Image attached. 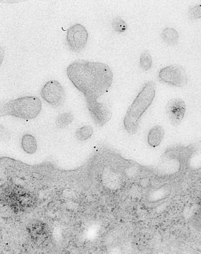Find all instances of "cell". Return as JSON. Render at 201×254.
I'll use <instances>...</instances> for the list:
<instances>
[{"instance_id":"cell-14","label":"cell","mask_w":201,"mask_h":254,"mask_svg":"<svg viewBox=\"0 0 201 254\" xmlns=\"http://www.w3.org/2000/svg\"><path fill=\"white\" fill-rule=\"evenodd\" d=\"M189 18L191 20H196L201 18V3L191 8L188 13Z\"/></svg>"},{"instance_id":"cell-13","label":"cell","mask_w":201,"mask_h":254,"mask_svg":"<svg viewBox=\"0 0 201 254\" xmlns=\"http://www.w3.org/2000/svg\"><path fill=\"white\" fill-rule=\"evenodd\" d=\"M140 65L141 68L144 71H147L151 68L152 65V56L151 55L150 52L144 51L141 54L140 58Z\"/></svg>"},{"instance_id":"cell-4","label":"cell","mask_w":201,"mask_h":254,"mask_svg":"<svg viewBox=\"0 0 201 254\" xmlns=\"http://www.w3.org/2000/svg\"><path fill=\"white\" fill-rule=\"evenodd\" d=\"M158 77L164 83L176 87H184L188 84L186 70L180 64H171L162 68L158 72Z\"/></svg>"},{"instance_id":"cell-1","label":"cell","mask_w":201,"mask_h":254,"mask_svg":"<svg viewBox=\"0 0 201 254\" xmlns=\"http://www.w3.org/2000/svg\"><path fill=\"white\" fill-rule=\"evenodd\" d=\"M68 79L74 87L84 94L86 106L96 126L102 127L111 120L109 107L98 99L111 87L113 72L107 64L77 60L67 68Z\"/></svg>"},{"instance_id":"cell-12","label":"cell","mask_w":201,"mask_h":254,"mask_svg":"<svg viewBox=\"0 0 201 254\" xmlns=\"http://www.w3.org/2000/svg\"><path fill=\"white\" fill-rule=\"evenodd\" d=\"M74 117L71 113H63L57 117L56 120V126L59 128H66L73 122Z\"/></svg>"},{"instance_id":"cell-10","label":"cell","mask_w":201,"mask_h":254,"mask_svg":"<svg viewBox=\"0 0 201 254\" xmlns=\"http://www.w3.org/2000/svg\"><path fill=\"white\" fill-rule=\"evenodd\" d=\"M161 37L168 45L175 46L178 44L180 36L178 32L174 28L167 27L162 31Z\"/></svg>"},{"instance_id":"cell-8","label":"cell","mask_w":201,"mask_h":254,"mask_svg":"<svg viewBox=\"0 0 201 254\" xmlns=\"http://www.w3.org/2000/svg\"><path fill=\"white\" fill-rule=\"evenodd\" d=\"M164 138V129L163 127L156 126L152 127L149 131L148 143L152 148H156L159 146Z\"/></svg>"},{"instance_id":"cell-3","label":"cell","mask_w":201,"mask_h":254,"mask_svg":"<svg viewBox=\"0 0 201 254\" xmlns=\"http://www.w3.org/2000/svg\"><path fill=\"white\" fill-rule=\"evenodd\" d=\"M42 109V103L37 96H27L9 100L1 107V117L11 116L25 120L37 118Z\"/></svg>"},{"instance_id":"cell-11","label":"cell","mask_w":201,"mask_h":254,"mask_svg":"<svg viewBox=\"0 0 201 254\" xmlns=\"http://www.w3.org/2000/svg\"><path fill=\"white\" fill-rule=\"evenodd\" d=\"M94 134V129L90 126H84L78 128L75 132L76 138L80 142H83L91 138Z\"/></svg>"},{"instance_id":"cell-2","label":"cell","mask_w":201,"mask_h":254,"mask_svg":"<svg viewBox=\"0 0 201 254\" xmlns=\"http://www.w3.org/2000/svg\"><path fill=\"white\" fill-rule=\"evenodd\" d=\"M155 95V82L150 80L145 83L124 116L123 125L126 132L130 134L138 132L140 119L153 102Z\"/></svg>"},{"instance_id":"cell-7","label":"cell","mask_w":201,"mask_h":254,"mask_svg":"<svg viewBox=\"0 0 201 254\" xmlns=\"http://www.w3.org/2000/svg\"><path fill=\"white\" fill-rule=\"evenodd\" d=\"M166 112L170 124L175 127H178L186 114V103L181 98L171 99L166 104Z\"/></svg>"},{"instance_id":"cell-6","label":"cell","mask_w":201,"mask_h":254,"mask_svg":"<svg viewBox=\"0 0 201 254\" xmlns=\"http://www.w3.org/2000/svg\"><path fill=\"white\" fill-rule=\"evenodd\" d=\"M40 96L44 101L54 107L61 106L65 102V90L58 80H51L42 87Z\"/></svg>"},{"instance_id":"cell-9","label":"cell","mask_w":201,"mask_h":254,"mask_svg":"<svg viewBox=\"0 0 201 254\" xmlns=\"http://www.w3.org/2000/svg\"><path fill=\"white\" fill-rule=\"evenodd\" d=\"M21 146L27 154H35L38 148L37 141L33 135L25 134L21 138Z\"/></svg>"},{"instance_id":"cell-15","label":"cell","mask_w":201,"mask_h":254,"mask_svg":"<svg viewBox=\"0 0 201 254\" xmlns=\"http://www.w3.org/2000/svg\"><path fill=\"white\" fill-rule=\"evenodd\" d=\"M113 28L115 31L118 32H124L127 29V25L123 20L120 19H116L113 22Z\"/></svg>"},{"instance_id":"cell-5","label":"cell","mask_w":201,"mask_h":254,"mask_svg":"<svg viewBox=\"0 0 201 254\" xmlns=\"http://www.w3.org/2000/svg\"><path fill=\"white\" fill-rule=\"evenodd\" d=\"M67 43L72 52L80 53L87 45L89 33L84 25L76 23L67 31Z\"/></svg>"}]
</instances>
